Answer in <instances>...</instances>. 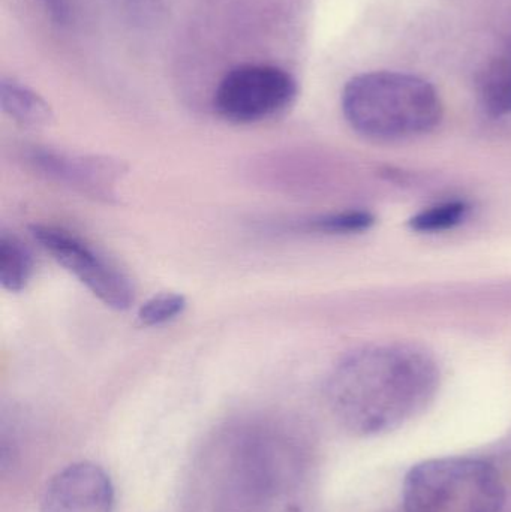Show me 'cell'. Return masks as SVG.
I'll return each instance as SVG.
<instances>
[{
    "label": "cell",
    "mask_w": 511,
    "mask_h": 512,
    "mask_svg": "<svg viewBox=\"0 0 511 512\" xmlns=\"http://www.w3.org/2000/svg\"><path fill=\"white\" fill-rule=\"evenodd\" d=\"M374 224V216L363 210H348V212L330 213L318 216L309 222L311 230L323 234H356L368 231Z\"/></svg>",
    "instance_id": "4fadbf2b"
},
{
    "label": "cell",
    "mask_w": 511,
    "mask_h": 512,
    "mask_svg": "<svg viewBox=\"0 0 511 512\" xmlns=\"http://www.w3.org/2000/svg\"><path fill=\"white\" fill-rule=\"evenodd\" d=\"M440 387V369L429 352L407 343L354 352L330 373L327 403L351 435H383L428 408Z\"/></svg>",
    "instance_id": "6da1fadb"
},
{
    "label": "cell",
    "mask_w": 511,
    "mask_h": 512,
    "mask_svg": "<svg viewBox=\"0 0 511 512\" xmlns=\"http://www.w3.org/2000/svg\"><path fill=\"white\" fill-rule=\"evenodd\" d=\"M342 113L357 134L398 141L434 131L444 110L437 90L423 78L377 71L348 81L342 92Z\"/></svg>",
    "instance_id": "7a4b0ae2"
},
{
    "label": "cell",
    "mask_w": 511,
    "mask_h": 512,
    "mask_svg": "<svg viewBox=\"0 0 511 512\" xmlns=\"http://www.w3.org/2000/svg\"><path fill=\"white\" fill-rule=\"evenodd\" d=\"M30 234L57 264L77 277L99 301L114 310H126L135 292L129 277L83 237L56 225L35 224Z\"/></svg>",
    "instance_id": "5b68a950"
},
{
    "label": "cell",
    "mask_w": 511,
    "mask_h": 512,
    "mask_svg": "<svg viewBox=\"0 0 511 512\" xmlns=\"http://www.w3.org/2000/svg\"><path fill=\"white\" fill-rule=\"evenodd\" d=\"M402 502L405 512H503L506 487L485 460L441 457L410 469Z\"/></svg>",
    "instance_id": "3957f363"
},
{
    "label": "cell",
    "mask_w": 511,
    "mask_h": 512,
    "mask_svg": "<svg viewBox=\"0 0 511 512\" xmlns=\"http://www.w3.org/2000/svg\"><path fill=\"white\" fill-rule=\"evenodd\" d=\"M468 213L470 206L467 201H443L414 215L410 219V227L417 233H444L461 225L467 219Z\"/></svg>",
    "instance_id": "8fae6325"
},
{
    "label": "cell",
    "mask_w": 511,
    "mask_h": 512,
    "mask_svg": "<svg viewBox=\"0 0 511 512\" xmlns=\"http://www.w3.org/2000/svg\"><path fill=\"white\" fill-rule=\"evenodd\" d=\"M188 301L179 292H161L141 304L137 312L138 322L143 327H161L176 321L185 313Z\"/></svg>",
    "instance_id": "7c38bea8"
},
{
    "label": "cell",
    "mask_w": 511,
    "mask_h": 512,
    "mask_svg": "<svg viewBox=\"0 0 511 512\" xmlns=\"http://www.w3.org/2000/svg\"><path fill=\"white\" fill-rule=\"evenodd\" d=\"M0 104L9 119L26 128H42L53 120V111L47 101L14 80L0 83Z\"/></svg>",
    "instance_id": "9c48e42d"
},
{
    "label": "cell",
    "mask_w": 511,
    "mask_h": 512,
    "mask_svg": "<svg viewBox=\"0 0 511 512\" xmlns=\"http://www.w3.org/2000/svg\"><path fill=\"white\" fill-rule=\"evenodd\" d=\"M29 162L44 176L90 197L110 200L120 167L110 159L68 155L56 150L33 149Z\"/></svg>",
    "instance_id": "52a82bcc"
},
{
    "label": "cell",
    "mask_w": 511,
    "mask_h": 512,
    "mask_svg": "<svg viewBox=\"0 0 511 512\" xmlns=\"http://www.w3.org/2000/svg\"><path fill=\"white\" fill-rule=\"evenodd\" d=\"M33 258L17 237L3 233L0 237V285L9 292L27 288L33 276Z\"/></svg>",
    "instance_id": "30bf717a"
},
{
    "label": "cell",
    "mask_w": 511,
    "mask_h": 512,
    "mask_svg": "<svg viewBox=\"0 0 511 512\" xmlns=\"http://www.w3.org/2000/svg\"><path fill=\"white\" fill-rule=\"evenodd\" d=\"M297 81L285 69L267 63H245L222 77L213 107L236 125L264 122L287 111L297 98Z\"/></svg>",
    "instance_id": "277c9868"
},
{
    "label": "cell",
    "mask_w": 511,
    "mask_h": 512,
    "mask_svg": "<svg viewBox=\"0 0 511 512\" xmlns=\"http://www.w3.org/2000/svg\"><path fill=\"white\" fill-rule=\"evenodd\" d=\"M114 486L104 468L75 462L45 484L41 512H113Z\"/></svg>",
    "instance_id": "8992f818"
},
{
    "label": "cell",
    "mask_w": 511,
    "mask_h": 512,
    "mask_svg": "<svg viewBox=\"0 0 511 512\" xmlns=\"http://www.w3.org/2000/svg\"><path fill=\"white\" fill-rule=\"evenodd\" d=\"M477 96L489 116H511V39L489 57L480 71Z\"/></svg>",
    "instance_id": "ba28073f"
}]
</instances>
